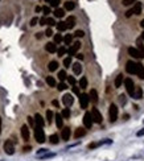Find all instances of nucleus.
Instances as JSON below:
<instances>
[{
  "label": "nucleus",
  "mask_w": 144,
  "mask_h": 161,
  "mask_svg": "<svg viewBox=\"0 0 144 161\" xmlns=\"http://www.w3.org/2000/svg\"><path fill=\"white\" fill-rule=\"evenodd\" d=\"M41 11L44 12V15H45V16L49 15V13H50V8H49V7H42V8H41Z\"/></svg>",
  "instance_id": "a18cd8bd"
},
{
  "label": "nucleus",
  "mask_w": 144,
  "mask_h": 161,
  "mask_svg": "<svg viewBox=\"0 0 144 161\" xmlns=\"http://www.w3.org/2000/svg\"><path fill=\"white\" fill-rule=\"evenodd\" d=\"M54 153H45V155H42V156H40V158L41 160H46V158H50V157H54Z\"/></svg>",
  "instance_id": "ea45409f"
},
{
  "label": "nucleus",
  "mask_w": 144,
  "mask_h": 161,
  "mask_svg": "<svg viewBox=\"0 0 144 161\" xmlns=\"http://www.w3.org/2000/svg\"><path fill=\"white\" fill-rule=\"evenodd\" d=\"M124 86H126V90H127V93H128L130 95L132 96V94H134V90H135L134 80H132L131 78H126V79H124Z\"/></svg>",
  "instance_id": "7ed1b4c3"
},
{
  "label": "nucleus",
  "mask_w": 144,
  "mask_h": 161,
  "mask_svg": "<svg viewBox=\"0 0 144 161\" xmlns=\"http://www.w3.org/2000/svg\"><path fill=\"white\" fill-rule=\"evenodd\" d=\"M36 37H37V38H41V37H42V33H36Z\"/></svg>",
  "instance_id": "bf43d9fd"
},
{
  "label": "nucleus",
  "mask_w": 144,
  "mask_h": 161,
  "mask_svg": "<svg viewBox=\"0 0 144 161\" xmlns=\"http://www.w3.org/2000/svg\"><path fill=\"white\" fill-rule=\"evenodd\" d=\"M65 24H66V27H68V29L74 28V27H75V17H74V16H69V17L66 19Z\"/></svg>",
  "instance_id": "4468645a"
},
{
  "label": "nucleus",
  "mask_w": 144,
  "mask_h": 161,
  "mask_svg": "<svg viewBox=\"0 0 144 161\" xmlns=\"http://www.w3.org/2000/svg\"><path fill=\"white\" fill-rule=\"evenodd\" d=\"M4 152L10 156H12L13 153H15V145H13L12 140H7V141L4 143Z\"/></svg>",
  "instance_id": "20e7f679"
},
{
  "label": "nucleus",
  "mask_w": 144,
  "mask_h": 161,
  "mask_svg": "<svg viewBox=\"0 0 144 161\" xmlns=\"http://www.w3.org/2000/svg\"><path fill=\"white\" fill-rule=\"evenodd\" d=\"M38 21H40V25H46V17H42V19H40Z\"/></svg>",
  "instance_id": "864d4df0"
},
{
  "label": "nucleus",
  "mask_w": 144,
  "mask_h": 161,
  "mask_svg": "<svg viewBox=\"0 0 144 161\" xmlns=\"http://www.w3.org/2000/svg\"><path fill=\"white\" fill-rule=\"evenodd\" d=\"M128 54L132 57H135V58H140V53H139V50L136 49V48H128Z\"/></svg>",
  "instance_id": "412c9836"
},
{
  "label": "nucleus",
  "mask_w": 144,
  "mask_h": 161,
  "mask_svg": "<svg viewBox=\"0 0 144 161\" xmlns=\"http://www.w3.org/2000/svg\"><path fill=\"white\" fill-rule=\"evenodd\" d=\"M53 119H54V114H53V111L48 110V111H46V120H48V124L52 123V120H53Z\"/></svg>",
  "instance_id": "473e14b6"
},
{
  "label": "nucleus",
  "mask_w": 144,
  "mask_h": 161,
  "mask_svg": "<svg viewBox=\"0 0 144 161\" xmlns=\"http://www.w3.org/2000/svg\"><path fill=\"white\" fill-rule=\"evenodd\" d=\"M45 36H48V37H50V36H53V31L50 28H48L46 31H45Z\"/></svg>",
  "instance_id": "de8ad7c7"
},
{
  "label": "nucleus",
  "mask_w": 144,
  "mask_h": 161,
  "mask_svg": "<svg viewBox=\"0 0 144 161\" xmlns=\"http://www.w3.org/2000/svg\"><path fill=\"white\" fill-rule=\"evenodd\" d=\"M73 93H74L75 95H79V87L73 86Z\"/></svg>",
  "instance_id": "3c124183"
},
{
  "label": "nucleus",
  "mask_w": 144,
  "mask_h": 161,
  "mask_svg": "<svg viewBox=\"0 0 144 161\" xmlns=\"http://www.w3.org/2000/svg\"><path fill=\"white\" fill-rule=\"evenodd\" d=\"M73 71H74L75 75H79L82 73V65L79 63V62H75V63H73Z\"/></svg>",
  "instance_id": "6ab92c4d"
},
{
  "label": "nucleus",
  "mask_w": 144,
  "mask_h": 161,
  "mask_svg": "<svg viewBox=\"0 0 144 161\" xmlns=\"http://www.w3.org/2000/svg\"><path fill=\"white\" fill-rule=\"evenodd\" d=\"M0 132H1V116H0Z\"/></svg>",
  "instance_id": "0e129e2a"
},
{
  "label": "nucleus",
  "mask_w": 144,
  "mask_h": 161,
  "mask_svg": "<svg viewBox=\"0 0 144 161\" xmlns=\"http://www.w3.org/2000/svg\"><path fill=\"white\" fill-rule=\"evenodd\" d=\"M66 52H68V50H66V48H65V46H61L60 49H57V53H58V57H62Z\"/></svg>",
  "instance_id": "58836bf2"
},
{
  "label": "nucleus",
  "mask_w": 144,
  "mask_h": 161,
  "mask_svg": "<svg viewBox=\"0 0 144 161\" xmlns=\"http://www.w3.org/2000/svg\"><path fill=\"white\" fill-rule=\"evenodd\" d=\"M109 116H110V121H111V123L116 121V119H118V107H116V104H114V103L110 106Z\"/></svg>",
  "instance_id": "f03ea898"
},
{
  "label": "nucleus",
  "mask_w": 144,
  "mask_h": 161,
  "mask_svg": "<svg viewBox=\"0 0 144 161\" xmlns=\"http://www.w3.org/2000/svg\"><path fill=\"white\" fill-rule=\"evenodd\" d=\"M49 4L52 7H56V8H57V7H58V4H60V0H49Z\"/></svg>",
  "instance_id": "37998d69"
},
{
  "label": "nucleus",
  "mask_w": 144,
  "mask_h": 161,
  "mask_svg": "<svg viewBox=\"0 0 144 161\" xmlns=\"http://www.w3.org/2000/svg\"><path fill=\"white\" fill-rule=\"evenodd\" d=\"M91 118H93V121H95V123L100 124L102 123V120H103V118H102V115H100V112L98 111V108H93L91 110Z\"/></svg>",
  "instance_id": "39448f33"
},
{
  "label": "nucleus",
  "mask_w": 144,
  "mask_h": 161,
  "mask_svg": "<svg viewBox=\"0 0 144 161\" xmlns=\"http://www.w3.org/2000/svg\"><path fill=\"white\" fill-rule=\"evenodd\" d=\"M56 20L53 19V17H46V25H49V27H53V25H56Z\"/></svg>",
  "instance_id": "c9c22d12"
},
{
  "label": "nucleus",
  "mask_w": 144,
  "mask_h": 161,
  "mask_svg": "<svg viewBox=\"0 0 144 161\" xmlns=\"http://www.w3.org/2000/svg\"><path fill=\"white\" fill-rule=\"evenodd\" d=\"M132 11H134L135 15H140V13H141V3H135Z\"/></svg>",
  "instance_id": "bb28decb"
},
{
  "label": "nucleus",
  "mask_w": 144,
  "mask_h": 161,
  "mask_svg": "<svg viewBox=\"0 0 144 161\" xmlns=\"http://www.w3.org/2000/svg\"><path fill=\"white\" fill-rule=\"evenodd\" d=\"M136 0H123V5H130V4L135 3Z\"/></svg>",
  "instance_id": "49530a36"
},
{
  "label": "nucleus",
  "mask_w": 144,
  "mask_h": 161,
  "mask_svg": "<svg viewBox=\"0 0 144 161\" xmlns=\"http://www.w3.org/2000/svg\"><path fill=\"white\" fill-rule=\"evenodd\" d=\"M126 70H127L128 74H135L136 73V62H134L132 59L127 61V63H126Z\"/></svg>",
  "instance_id": "0eeeda50"
},
{
  "label": "nucleus",
  "mask_w": 144,
  "mask_h": 161,
  "mask_svg": "<svg viewBox=\"0 0 144 161\" xmlns=\"http://www.w3.org/2000/svg\"><path fill=\"white\" fill-rule=\"evenodd\" d=\"M52 104H53L54 107H58V106H60V103H58V100H53V102H52Z\"/></svg>",
  "instance_id": "4d7b16f0"
},
{
  "label": "nucleus",
  "mask_w": 144,
  "mask_h": 161,
  "mask_svg": "<svg viewBox=\"0 0 144 161\" xmlns=\"http://www.w3.org/2000/svg\"><path fill=\"white\" fill-rule=\"evenodd\" d=\"M73 34H65V37H62V41L65 42V45H70L72 44V41H73Z\"/></svg>",
  "instance_id": "a878e982"
},
{
  "label": "nucleus",
  "mask_w": 144,
  "mask_h": 161,
  "mask_svg": "<svg viewBox=\"0 0 144 161\" xmlns=\"http://www.w3.org/2000/svg\"><path fill=\"white\" fill-rule=\"evenodd\" d=\"M35 124H36V127H44V124H45V120H44V118L41 116L40 114H36L35 115Z\"/></svg>",
  "instance_id": "9b49d317"
},
{
  "label": "nucleus",
  "mask_w": 144,
  "mask_h": 161,
  "mask_svg": "<svg viewBox=\"0 0 144 161\" xmlns=\"http://www.w3.org/2000/svg\"><path fill=\"white\" fill-rule=\"evenodd\" d=\"M81 48V42L79 41H77V42H74L73 44V46L70 48L69 50H68V53H69V57H72V56H75V53L78 52V49Z\"/></svg>",
  "instance_id": "9d476101"
},
{
  "label": "nucleus",
  "mask_w": 144,
  "mask_h": 161,
  "mask_svg": "<svg viewBox=\"0 0 144 161\" xmlns=\"http://www.w3.org/2000/svg\"><path fill=\"white\" fill-rule=\"evenodd\" d=\"M61 116H62L63 119H69L70 118V110L66 107V108L62 110V112H61Z\"/></svg>",
  "instance_id": "72a5a7b5"
},
{
  "label": "nucleus",
  "mask_w": 144,
  "mask_h": 161,
  "mask_svg": "<svg viewBox=\"0 0 144 161\" xmlns=\"http://www.w3.org/2000/svg\"><path fill=\"white\" fill-rule=\"evenodd\" d=\"M62 103L65 104V107H70L74 103V98H73L72 94H65L62 96Z\"/></svg>",
  "instance_id": "6e6552de"
},
{
  "label": "nucleus",
  "mask_w": 144,
  "mask_h": 161,
  "mask_svg": "<svg viewBox=\"0 0 144 161\" xmlns=\"http://www.w3.org/2000/svg\"><path fill=\"white\" fill-rule=\"evenodd\" d=\"M35 139L37 140V143H40V144H42V143L45 141V132L41 127L35 128Z\"/></svg>",
  "instance_id": "f257e3e1"
},
{
  "label": "nucleus",
  "mask_w": 144,
  "mask_h": 161,
  "mask_svg": "<svg viewBox=\"0 0 144 161\" xmlns=\"http://www.w3.org/2000/svg\"><path fill=\"white\" fill-rule=\"evenodd\" d=\"M136 136H139V137H140V136H144V128H141L140 131H138V133H136Z\"/></svg>",
  "instance_id": "5fc2aeb1"
},
{
  "label": "nucleus",
  "mask_w": 144,
  "mask_h": 161,
  "mask_svg": "<svg viewBox=\"0 0 144 161\" xmlns=\"http://www.w3.org/2000/svg\"><path fill=\"white\" fill-rule=\"evenodd\" d=\"M75 57H77V58H78V59H81V61H82V59H83V54H77V56H75Z\"/></svg>",
  "instance_id": "13d9d810"
},
{
  "label": "nucleus",
  "mask_w": 144,
  "mask_h": 161,
  "mask_svg": "<svg viewBox=\"0 0 144 161\" xmlns=\"http://www.w3.org/2000/svg\"><path fill=\"white\" fill-rule=\"evenodd\" d=\"M46 83L49 85L50 87H56L57 86V82L53 77H46Z\"/></svg>",
  "instance_id": "c756f323"
},
{
  "label": "nucleus",
  "mask_w": 144,
  "mask_h": 161,
  "mask_svg": "<svg viewBox=\"0 0 144 161\" xmlns=\"http://www.w3.org/2000/svg\"><path fill=\"white\" fill-rule=\"evenodd\" d=\"M28 123H29V126L33 127V126H35V119L32 118V116H28Z\"/></svg>",
  "instance_id": "8fccbe9b"
},
{
  "label": "nucleus",
  "mask_w": 144,
  "mask_h": 161,
  "mask_svg": "<svg viewBox=\"0 0 144 161\" xmlns=\"http://www.w3.org/2000/svg\"><path fill=\"white\" fill-rule=\"evenodd\" d=\"M79 104H81V108H87L89 106V102H90V99H89V95L87 94H79Z\"/></svg>",
  "instance_id": "423d86ee"
},
{
  "label": "nucleus",
  "mask_w": 144,
  "mask_h": 161,
  "mask_svg": "<svg viewBox=\"0 0 144 161\" xmlns=\"http://www.w3.org/2000/svg\"><path fill=\"white\" fill-rule=\"evenodd\" d=\"M89 99L91 100L93 103H97L98 102V93H97V90H90V95H89Z\"/></svg>",
  "instance_id": "aec40b11"
},
{
  "label": "nucleus",
  "mask_w": 144,
  "mask_h": 161,
  "mask_svg": "<svg viewBox=\"0 0 144 161\" xmlns=\"http://www.w3.org/2000/svg\"><path fill=\"white\" fill-rule=\"evenodd\" d=\"M93 118H91V114L90 112H86L83 116V124H85V127L86 128H91V126H93Z\"/></svg>",
  "instance_id": "1a4fd4ad"
},
{
  "label": "nucleus",
  "mask_w": 144,
  "mask_h": 161,
  "mask_svg": "<svg viewBox=\"0 0 144 161\" xmlns=\"http://www.w3.org/2000/svg\"><path fill=\"white\" fill-rule=\"evenodd\" d=\"M54 119H56L57 128H62V126H63V118L61 116V114H56V115H54Z\"/></svg>",
  "instance_id": "a211bd4d"
},
{
  "label": "nucleus",
  "mask_w": 144,
  "mask_h": 161,
  "mask_svg": "<svg viewBox=\"0 0 144 161\" xmlns=\"http://www.w3.org/2000/svg\"><path fill=\"white\" fill-rule=\"evenodd\" d=\"M119 102L122 104H126V96L124 95H119Z\"/></svg>",
  "instance_id": "603ef678"
},
{
  "label": "nucleus",
  "mask_w": 144,
  "mask_h": 161,
  "mask_svg": "<svg viewBox=\"0 0 144 161\" xmlns=\"http://www.w3.org/2000/svg\"><path fill=\"white\" fill-rule=\"evenodd\" d=\"M140 38H141V40H144V32L141 33V37H140Z\"/></svg>",
  "instance_id": "69168bd1"
},
{
  "label": "nucleus",
  "mask_w": 144,
  "mask_h": 161,
  "mask_svg": "<svg viewBox=\"0 0 144 161\" xmlns=\"http://www.w3.org/2000/svg\"><path fill=\"white\" fill-rule=\"evenodd\" d=\"M68 82H69L72 86H75V78L74 77H70V75H68Z\"/></svg>",
  "instance_id": "c03bdc74"
},
{
  "label": "nucleus",
  "mask_w": 144,
  "mask_h": 161,
  "mask_svg": "<svg viewBox=\"0 0 144 161\" xmlns=\"http://www.w3.org/2000/svg\"><path fill=\"white\" fill-rule=\"evenodd\" d=\"M24 151H25V152H28V151H31V147H25V148H24Z\"/></svg>",
  "instance_id": "052dcab7"
},
{
  "label": "nucleus",
  "mask_w": 144,
  "mask_h": 161,
  "mask_svg": "<svg viewBox=\"0 0 144 161\" xmlns=\"http://www.w3.org/2000/svg\"><path fill=\"white\" fill-rule=\"evenodd\" d=\"M73 36H75V37H83V36H85V32L83 31H79V29H78V31H75V33L73 34Z\"/></svg>",
  "instance_id": "79ce46f5"
},
{
  "label": "nucleus",
  "mask_w": 144,
  "mask_h": 161,
  "mask_svg": "<svg viewBox=\"0 0 144 161\" xmlns=\"http://www.w3.org/2000/svg\"><path fill=\"white\" fill-rule=\"evenodd\" d=\"M70 135H72V132H70V128L69 127H65L62 130V133H61V137H62L65 141H68V140L70 139Z\"/></svg>",
  "instance_id": "f3484780"
},
{
  "label": "nucleus",
  "mask_w": 144,
  "mask_h": 161,
  "mask_svg": "<svg viewBox=\"0 0 144 161\" xmlns=\"http://www.w3.org/2000/svg\"><path fill=\"white\" fill-rule=\"evenodd\" d=\"M132 13H134V11H132V10H128L127 12H126V17H131Z\"/></svg>",
  "instance_id": "6e6d98bb"
},
{
  "label": "nucleus",
  "mask_w": 144,
  "mask_h": 161,
  "mask_svg": "<svg viewBox=\"0 0 144 161\" xmlns=\"http://www.w3.org/2000/svg\"><path fill=\"white\" fill-rule=\"evenodd\" d=\"M70 65H72V57H66V58L63 59V66H65V68H69Z\"/></svg>",
  "instance_id": "e433bc0d"
},
{
  "label": "nucleus",
  "mask_w": 144,
  "mask_h": 161,
  "mask_svg": "<svg viewBox=\"0 0 144 161\" xmlns=\"http://www.w3.org/2000/svg\"><path fill=\"white\" fill-rule=\"evenodd\" d=\"M37 23H38V19H37V17H33V19L31 20V27H35Z\"/></svg>",
  "instance_id": "09e8293b"
},
{
  "label": "nucleus",
  "mask_w": 144,
  "mask_h": 161,
  "mask_svg": "<svg viewBox=\"0 0 144 161\" xmlns=\"http://www.w3.org/2000/svg\"><path fill=\"white\" fill-rule=\"evenodd\" d=\"M57 89H58V91H63V90H66V89H68V85H66L65 82H61V83H58Z\"/></svg>",
  "instance_id": "4c0bfd02"
},
{
  "label": "nucleus",
  "mask_w": 144,
  "mask_h": 161,
  "mask_svg": "<svg viewBox=\"0 0 144 161\" xmlns=\"http://www.w3.org/2000/svg\"><path fill=\"white\" fill-rule=\"evenodd\" d=\"M123 80H124V78H123L122 73L116 75V78H115V87H120V86H122V82H123Z\"/></svg>",
  "instance_id": "b1692460"
},
{
  "label": "nucleus",
  "mask_w": 144,
  "mask_h": 161,
  "mask_svg": "<svg viewBox=\"0 0 144 161\" xmlns=\"http://www.w3.org/2000/svg\"><path fill=\"white\" fill-rule=\"evenodd\" d=\"M132 98H135V99H143V89L141 87H135Z\"/></svg>",
  "instance_id": "ddd939ff"
},
{
  "label": "nucleus",
  "mask_w": 144,
  "mask_h": 161,
  "mask_svg": "<svg viewBox=\"0 0 144 161\" xmlns=\"http://www.w3.org/2000/svg\"><path fill=\"white\" fill-rule=\"evenodd\" d=\"M75 8V3L74 1H66L65 3V10L66 11H73Z\"/></svg>",
  "instance_id": "c85d7f7f"
},
{
  "label": "nucleus",
  "mask_w": 144,
  "mask_h": 161,
  "mask_svg": "<svg viewBox=\"0 0 144 161\" xmlns=\"http://www.w3.org/2000/svg\"><path fill=\"white\" fill-rule=\"evenodd\" d=\"M140 27H141V28H144V19L140 21Z\"/></svg>",
  "instance_id": "680f3d73"
},
{
  "label": "nucleus",
  "mask_w": 144,
  "mask_h": 161,
  "mask_svg": "<svg viewBox=\"0 0 144 161\" xmlns=\"http://www.w3.org/2000/svg\"><path fill=\"white\" fill-rule=\"evenodd\" d=\"M45 1H49V0H45Z\"/></svg>",
  "instance_id": "338daca9"
},
{
  "label": "nucleus",
  "mask_w": 144,
  "mask_h": 161,
  "mask_svg": "<svg viewBox=\"0 0 144 161\" xmlns=\"http://www.w3.org/2000/svg\"><path fill=\"white\" fill-rule=\"evenodd\" d=\"M66 78H68V74H66V71H65V70L58 71V79H60L61 82H63Z\"/></svg>",
  "instance_id": "f704fd0d"
},
{
  "label": "nucleus",
  "mask_w": 144,
  "mask_h": 161,
  "mask_svg": "<svg viewBox=\"0 0 144 161\" xmlns=\"http://www.w3.org/2000/svg\"><path fill=\"white\" fill-rule=\"evenodd\" d=\"M86 87H87V78L82 77L79 80V89H86Z\"/></svg>",
  "instance_id": "7c9ffc66"
},
{
  "label": "nucleus",
  "mask_w": 144,
  "mask_h": 161,
  "mask_svg": "<svg viewBox=\"0 0 144 161\" xmlns=\"http://www.w3.org/2000/svg\"><path fill=\"white\" fill-rule=\"evenodd\" d=\"M85 135H86V130H85V128H77V130H75V132H74V137H75V139H79V137L85 136Z\"/></svg>",
  "instance_id": "4be33fe9"
},
{
  "label": "nucleus",
  "mask_w": 144,
  "mask_h": 161,
  "mask_svg": "<svg viewBox=\"0 0 144 161\" xmlns=\"http://www.w3.org/2000/svg\"><path fill=\"white\" fill-rule=\"evenodd\" d=\"M61 41H62V36L61 34H54V44H60Z\"/></svg>",
  "instance_id": "a19ab883"
},
{
  "label": "nucleus",
  "mask_w": 144,
  "mask_h": 161,
  "mask_svg": "<svg viewBox=\"0 0 144 161\" xmlns=\"http://www.w3.org/2000/svg\"><path fill=\"white\" fill-rule=\"evenodd\" d=\"M40 11H41V7H36V12H40Z\"/></svg>",
  "instance_id": "e2e57ef3"
},
{
  "label": "nucleus",
  "mask_w": 144,
  "mask_h": 161,
  "mask_svg": "<svg viewBox=\"0 0 144 161\" xmlns=\"http://www.w3.org/2000/svg\"><path fill=\"white\" fill-rule=\"evenodd\" d=\"M135 74L138 75L140 79H144V66L143 63H136V73Z\"/></svg>",
  "instance_id": "f8f14e48"
},
{
  "label": "nucleus",
  "mask_w": 144,
  "mask_h": 161,
  "mask_svg": "<svg viewBox=\"0 0 144 161\" xmlns=\"http://www.w3.org/2000/svg\"><path fill=\"white\" fill-rule=\"evenodd\" d=\"M45 50H46L48 53H56L57 52V45L54 42H48L46 45H45Z\"/></svg>",
  "instance_id": "dca6fc26"
},
{
  "label": "nucleus",
  "mask_w": 144,
  "mask_h": 161,
  "mask_svg": "<svg viewBox=\"0 0 144 161\" xmlns=\"http://www.w3.org/2000/svg\"><path fill=\"white\" fill-rule=\"evenodd\" d=\"M49 141L52 143V144H58V141H60V137H58V135H50V137H49Z\"/></svg>",
  "instance_id": "2f4dec72"
},
{
  "label": "nucleus",
  "mask_w": 144,
  "mask_h": 161,
  "mask_svg": "<svg viewBox=\"0 0 144 161\" xmlns=\"http://www.w3.org/2000/svg\"><path fill=\"white\" fill-rule=\"evenodd\" d=\"M29 136H31V133H29V128L27 127V126H23L21 127V137L27 141V140H29Z\"/></svg>",
  "instance_id": "2eb2a0df"
},
{
  "label": "nucleus",
  "mask_w": 144,
  "mask_h": 161,
  "mask_svg": "<svg viewBox=\"0 0 144 161\" xmlns=\"http://www.w3.org/2000/svg\"><path fill=\"white\" fill-rule=\"evenodd\" d=\"M56 27H57V29H58L60 32H63V31H66V29H68V27H66L65 21H60V23H57V24H56Z\"/></svg>",
  "instance_id": "cd10ccee"
},
{
  "label": "nucleus",
  "mask_w": 144,
  "mask_h": 161,
  "mask_svg": "<svg viewBox=\"0 0 144 161\" xmlns=\"http://www.w3.org/2000/svg\"><path fill=\"white\" fill-rule=\"evenodd\" d=\"M54 17H58V19H61V17H63L65 16V10H61V8H56L53 12Z\"/></svg>",
  "instance_id": "5701e85b"
},
{
  "label": "nucleus",
  "mask_w": 144,
  "mask_h": 161,
  "mask_svg": "<svg viewBox=\"0 0 144 161\" xmlns=\"http://www.w3.org/2000/svg\"><path fill=\"white\" fill-rule=\"evenodd\" d=\"M48 69H49V71H56L57 69H58V62L57 61H50L49 65H48Z\"/></svg>",
  "instance_id": "393cba45"
}]
</instances>
